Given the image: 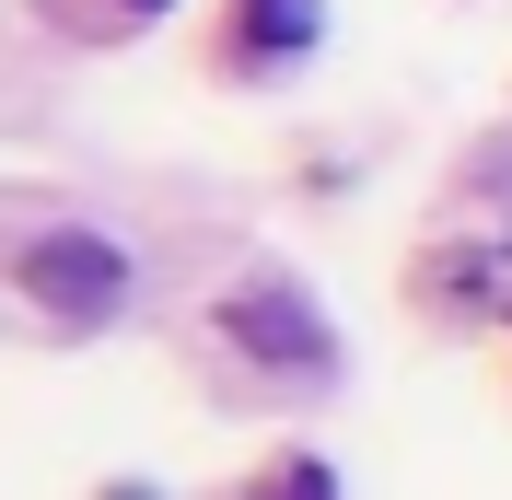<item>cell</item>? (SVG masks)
I'll list each match as a JSON object with an SVG mask.
<instances>
[{"mask_svg": "<svg viewBox=\"0 0 512 500\" xmlns=\"http://www.w3.org/2000/svg\"><path fill=\"white\" fill-rule=\"evenodd\" d=\"M128 291H140L128 245H105V233H82V221H47V233L24 245V303L59 314V326H105V314H128Z\"/></svg>", "mask_w": 512, "mask_h": 500, "instance_id": "6da1fadb", "label": "cell"}, {"mask_svg": "<svg viewBox=\"0 0 512 500\" xmlns=\"http://www.w3.org/2000/svg\"><path fill=\"white\" fill-rule=\"evenodd\" d=\"M222 338L256 349L268 373H326V326H315V303H303L291 280H256L245 303H222Z\"/></svg>", "mask_w": 512, "mask_h": 500, "instance_id": "7a4b0ae2", "label": "cell"}, {"mask_svg": "<svg viewBox=\"0 0 512 500\" xmlns=\"http://www.w3.org/2000/svg\"><path fill=\"white\" fill-rule=\"evenodd\" d=\"M315 0H233V70H280V59H315Z\"/></svg>", "mask_w": 512, "mask_h": 500, "instance_id": "3957f363", "label": "cell"}, {"mask_svg": "<svg viewBox=\"0 0 512 500\" xmlns=\"http://www.w3.org/2000/svg\"><path fill=\"white\" fill-rule=\"evenodd\" d=\"M128 12H163V0H128Z\"/></svg>", "mask_w": 512, "mask_h": 500, "instance_id": "277c9868", "label": "cell"}]
</instances>
